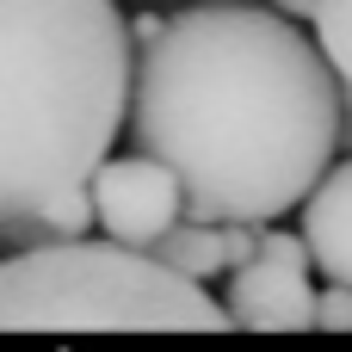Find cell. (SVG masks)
I'll use <instances>...</instances> for the list:
<instances>
[{
  "instance_id": "cell-1",
  "label": "cell",
  "mask_w": 352,
  "mask_h": 352,
  "mask_svg": "<svg viewBox=\"0 0 352 352\" xmlns=\"http://www.w3.org/2000/svg\"><path fill=\"white\" fill-rule=\"evenodd\" d=\"M346 80L291 12L204 0L173 12L136 56L130 136L186 179V217L272 223L334 167Z\"/></svg>"
},
{
  "instance_id": "cell-2",
  "label": "cell",
  "mask_w": 352,
  "mask_h": 352,
  "mask_svg": "<svg viewBox=\"0 0 352 352\" xmlns=\"http://www.w3.org/2000/svg\"><path fill=\"white\" fill-rule=\"evenodd\" d=\"M0 217L93 186L136 93L130 25L111 0H6Z\"/></svg>"
},
{
  "instance_id": "cell-3",
  "label": "cell",
  "mask_w": 352,
  "mask_h": 352,
  "mask_svg": "<svg viewBox=\"0 0 352 352\" xmlns=\"http://www.w3.org/2000/svg\"><path fill=\"white\" fill-rule=\"evenodd\" d=\"M0 328L6 334H223L235 328L198 278L124 241H43L19 248L0 272Z\"/></svg>"
},
{
  "instance_id": "cell-4",
  "label": "cell",
  "mask_w": 352,
  "mask_h": 352,
  "mask_svg": "<svg viewBox=\"0 0 352 352\" xmlns=\"http://www.w3.org/2000/svg\"><path fill=\"white\" fill-rule=\"evenodd\" d=\"M309 241L303 235H266L254 260H241L229 272V316L235 328L254 334H303L322 322V291L309 285Z\"/></svg>"
},
{
  "instance_id": "cell-5",
  "label": "cell",
  "mask_w": 352,
  "mask_h": 352,
  "mask_svg": "<svg viewBox=\"0 0 352 352\" xmlns=\"http://www.w3.org/2000/svg\"><path fill=\"white\" fill-rule=\"evenodd\" d=\"M93 210H99V229L124 248H142L155 254V241L186 223V179L161 161V155H130V161H105L93 173Z\"/></svg>"
},
{
  "instance_id": "cell-6",
  "label": "cell",
  "mask_w": 352,
  "mask_h": 352,
  "mask_svg": "<svg viewBox=\"0 0 352 352\" xmlns=\"http://www.w3.org/2000/svg\"><path fill=\"white\" fill-rule=\"evenodd\" d=\"M260 241H266L260 223H204V217H186V223H173L155 241V260H167L173 272L210 285L217 272H235L241 260H254Z\"/></svg>"
},
{
  "instance_id": "cell-7",
  "label": "cell",
  "mask_w": 352,
  "mask_h": 352,
  "mask_svg": "<svg viewBox=\"0 0 352 352\" xmlns=\"http://www.w3.org/2000/svg\"><path fill=\"white\" fill-rule=\"evenodd\" d=\"M303 241L322 278L352 285V161H334L328 179L303 198Z\"/></svg>"
},
{
  "instance_id": "cell-8",
  "label": "cell",
  "mask_w": 352,
  "mask_h": 352,
  "mask_svg": "<svg viewBox=\"0 0 352 352\" xmlns=\"http://www.w3.org/2000/svg\"><path fill=\"white\" fill-rule=\"evenodd\" d=\"M0 223H6V241H12V248L74 241V235H87V229L99 223L93 186H74V192H62V198H43V204H31V210H6Z\"/></svg>"
},
{
  "instance_id": "cell-9",
  "label": "cell",
  "mask_w": 352,
  "mask_h": 352,
  "mask_svg": "<svg viewBox=\"0 0 352 352\" xmlns=\"http://www.w3.org/2000/svg\"><path fill=\"white\" fill-rule=\"evenodd\" d=\"M316 43L328 50L334 74L352 87V0H322L316 6Z\"/></svg>"
},
{
  "instance_id": "cell-10",
  "label": "cell",
  "mask_w": 352,
  "mask_h": 352,
  "mask_svg": "<svg viewBox=\"0 0 352 352\" xmlns=\"http://www.w3.org/2000/svg\"><path fill=\"white\" fill-rule=\"evenodd\" d=\"M316 328H328V334H352V285L328 278V291H322V322H316Z\"/></svg>"
},
{
  "instance_id": "cell-11",
  "label": "cell",
  "mask_w": 352,
  "mask_h": 352,
  "mask_svg": "<svg viewBox=\"0 0 352 352\" xmlns=\"http://www.w3.org/2000/svg\"><path fill=\"white\" fill-rule=\"evenodd\" d=\"M272 6H278V12H291V19H316V6H322V0H272Z\"/></svg>"
},
{
  "instance_id": "cell-12",
  "label": "cell",
  "mask_w": 352,
  "mask_h": 352,
  "mask_svg": "<svg viewBox=\"0 0 352 352\" xmlns=\"http://www.w3.org/2000/svg\"><path fill=\"white\" fill-rule=\"evenodd\" d=\"M346 111H352V87H346Z\"/></svg>"
}]
</instances>
